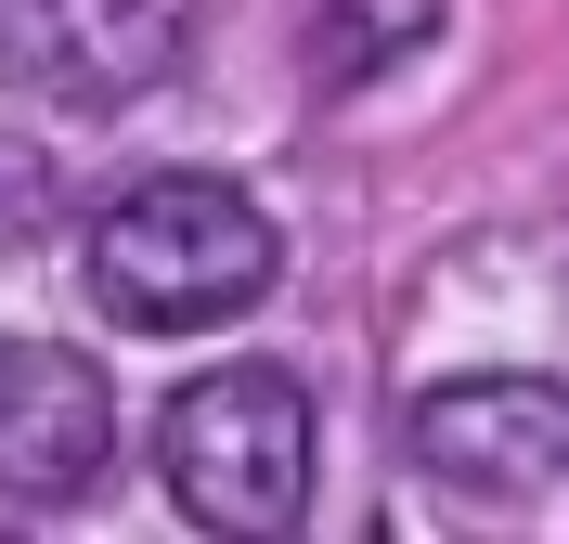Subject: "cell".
I'll return each instance as SVG.
<instances>
[{
    "label": "cell",
    "mask_w": 569,
    "mask_h": 544,
    "mask_svg": "<svg viewBox=\"0 0 569 544\" xmlns=\"http://www.w3.org/2000/svg\"><path fill=\"white\" fill-rule=\"evenodd\" d=\"M415 467L453 493H557L569 479V389L557 376H453L415 402Z\"/></svg>",
    "instance_id": "5"
},
{
    "label": "cell",
    "mask_w": 569,
    "mask_h": 544,
    "mask_svg": "<svg viewBox=\"0 0 569 544\" xmlns=\"http://www.w3.org/2000/svg\"><path fill=\"white\" fill-rule=\"evenodd\" d=\"M415 39H440V0H323L311 13V78H389Z\"/></svg>",
    "instance_id": "6"
},
{
    "label": "cell",
    "mask_w": 569,
    "mask_h": 544,
    "mask_svg": "<svg viewBox=\"0 0 569 544\" xmlns=\"http://www.w3.org/2000/svg\"><path fill=\"white\" fill-rule=\"evenodd\" d=\"M117 467V389L66 337H0V493L13 506H91Z\"/></svg>",
    "instance_id": "4"
},
{
    "label": "cell",
    "mask_w": 569,
    "mask_h": 544,
    "mask_svg": "<svg viewBox=\"0 0 569 544\" xmlns=\"http://www.w3.org/2000/svg\"><path fill=\"white\" fill-rule=\"evenodd\" d=\"M272 273H284L272 220L208 169H156L91 220V298H104V325H142V337L233 325L247 298H272Z\"/></svg>",
    "instance_id": "1"
},
{
    "label": "cell",
    "mask_w": 569,
    "mask_h": 544,
    "mask_svg": "<svg viewBox=\"0 0 569 544\" xmlns=\"http://www.w3.org/2000/svg\"><path fill=\"white\" fill-rule=\"evenodd\" d=\"M194 52V0H0V91L39 105H142Z\"/></svg>",
    "instance_id": "3"
},
{
    "label": "cell",
    "mask_w": 569,
    "mask_h": 544,
    "mask_svg": "<svg viewBox=\"0 0 569 544\" xmlns=\"http://www.w3.org/2000/svg\"><path fill=\"white\" fill-rule=\"evenodd\" d=\"M156 479L169 506L220 544H272L311 518V402L284 363H208L156 415Z\"/></svg>",
    "instance_id": "2"
}]
</instances>
